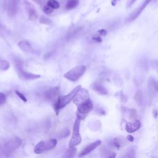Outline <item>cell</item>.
Masks as SVG:
<instances>
[{"label": "cell", "instance_id": "cell-13", "mask_svg": "<svg viewBox=\"0 0 158 158\" xmlns=\"http://www.w3.org/2000/svg\"><path fill=\"white\" fill-rule=\"evenodd\" d=\"M18 46L24 52L28 53H33V49L31 46L30 43L26 40H22L18 43Z\"/></svg>", "mask_w": 158, "mask_h": 158}, {"label": "cell", "instance_id": "cell-33", "mask_svg": "<svg viewBox=\"0 0 158 158\" xmlns=\"http://www.w3.org/2000/svg\"><path fill=\"white\" fill-rule=\"evenodd\" d=\"M1 28H2V25H0V29H1Z\"/></svg>", "mask_w": 158, "mask_h": 158}, {"label": "cell", "instance_id": "cell-22", "mask_svg": "<svg viewBox=\"0 0 158 158\" xmlns=\"http://www.w3.org/2000/svg\"><path fill=\"white\" fill-rule=\"evenodd\" d=\"M123 142L120 138H115L114 139H113V141H112L111 144H112V146L116 148L117 149H119V148L122 145Z\"/></svg>", "mask_w": 158, "mask_h": 158}, {"label": "cell", "instance_id": "cell-7", "mask_svg": "<svg viewBox=\"0 0 158 158\" xmlns=\"http://www.w3.org/2000/svg\"><path fill=\"white\" fill-rule=\"evenodd\" d=\"M15 67H16V69L18 72L19 76L23 79L33 80V79H36V78H38L40 77V75H39L33 74V73L25 71L22 67V62L19 60H16Z\"/></svg>", "mask_w": 158, "mask_h": 158}, {"label": "cell", "instance_id": "cell-9", "mask_svg": "<svg viewBox=\"0 0 158 158\" xmlns=\"http://www.w3.org/2000/svg\"><path fill=\"white\" fill-rule=\"evenodd\" d=\"M25 9L28 16V19L30 20H36L38 18V14L34 5L28 1H26Z\"/></svg>", "mask_w": 158, "mask_h": 158}, {"label": "cell", "instance_id": "cell-15", "mask_svg": "<svg viewBox=\"0 0 158 158\" xmlns=\"http://www.w3.org/2000/svg\"><path fill=\"white\" fill-rule=\"evenodd\" d=\"M149 92L153 94L157 91V83L154 78H149L148 81Z\"/></svg>", "mask_w": 158, "mask_h": 158}, {"label": "cell", "instance_id": "cell-25", "mask_svg": "<svg viewBox=\"0 0 158 158\" xmlns=\"http://www.w3.org/2000/svg\"><path fill=\"white\" fill-rule=\"evenodd\" d=\"M54 10V9L51 7L50 6H49L48 5H46L43 7V11L44 13L47 14H51L52 11Z\"/></svg>", "mask_w": 158, "mask_h": 158}, {"label": "cell", "instance_id": "cell-12", "mask_svg": "<svg viewBox=\"0 0 158 158\" xmlns=\"http://www.w3.org/2000/svg\"><path fill=\"white\" fill-rule=\"evenodd\" d=\"M141 127L139 120H135L131 122L127 123L125 125V130L128 133H133L138 130Z\"/></svg>", "mask_w": 158, "mask_h": 158}, {"label": "cell", "instance_id": "cell-17", "mask_svg": "<svg viewBox=\"0 0 158 158\" xmlns=\"http://www.w3.org/2000/svg\"><path fill=\"white\" fill-rule=\"evenodd\" d=\"M79 3L78 0H69L67 1L65 7L67 9H72L76 7Z\"/></svg>", "mask_w": 158, "mask_h": 158}, {"label": "cell", "instance_id": "cell-3", "mask_svg": "<svg viewBox=\"0 0 158 158\" xmlns=\"http://www.w3.org/2000/svg\"><path fill=\"white\" fill-rule=\"evenodd\" d=\"M22 141L19 137H13L9 139L2 146H1L0 150L3 154L7 155L11 154L15 149H17L22 144Z\"/></svg>", "mask_w": 158, "mask_h": 158}, {"label": "cell", "instance_id": "cell-20", "mask_svg": "<svg viewBox=\"0 0 158 158\" xmlns=\"http://www.w3.org/2000/svg\"><path fill=\"white\" fill-rule=\"evenodd\" d=\"M134 99L138 104H141V102L143 101V93H142L141 90L139 89L136 92L135 96H134Z\"/></svg>", "mask_w": 158, "mask_h": 158}, {"label": "cell", "instance_id": "cell-2", "mask_svg": "<svg viewBox=\"0 0 158 158\" xmlns=\"http://www.w3.org/2000/svg\"><path fill=\"white\" fill-rule=\"evenodd\" d=\"M81 88L80 85L77 86L73 90H72L69 94L65 96H62L60 97H58L55 104H54V109L56 110L57 114L58 113V111L60 109L64 107L66 105H67L73 98L75 94L77 92V91Z\"/></svg>", "mask_w": 158, "mask_h": 158}, {"label": "cell", "instance_id": "cell-24", "mask_svg": "<svg viewBox=\"0 0 158 158\" xmlns=\"http://www.w3.org/2000/svg\"><path fill=\"white\" fill-rule=\"evenodd\" d=\"M40 22L41 23H43V24H48H48H50L51 23V21L50 19L41 16L40 19Z\"/></svg>", "mask_w": 158, "mask_h": 158}, {"label": "cell", "instance_id": "cell-30", "mask_svg": "<svg viewBox=\"0 0 158 158\" xmlns=\"http://www.w3.org/2000/svg\"><path fill=\"white\" fill-rule=\"evenodd\" d=\"M127 139H128V141H133V139H134V138H133V136H132L131 135H129L128 136H127Z\"/></svg>", "mask_w": 158, "mask_h": 158}, {"label": "cell", "instance_id": "cell-19", "mask_svg": "<svg viewBox=\"0 0 158 158\" xmlns=\"http://www.w3.org/2000/svg\"><path fill=\"white\" fill-rule=\"evenodd\" d=\"M76 152H77V149L75 147H71L66 151V152H65V154L64 155V157H72L75 156Z\"/></svg>", "mask_w": 158, "mask_h": 158}, {"label": "cell", "instance_id": "cell-11", "mask_svg": "<svg viewBox=\"0 0 158 158\" xmlns=\"http://www.w3.org/2000/svg\"><path fill=\"white\" fill-rule=\"evenodd\" d=\"M152 0H145V1L143 3V4L141 6V7L136 11L133 14H131L127 19V20L128 22H130V21H133L135 19H136L139 15L140 14L143 12V10L145 9V7L149 4V3Z\"/></svg>", "mask_w": 158, "mask_h": 158}, {"label": "cell", "instance_id": "cell-27", "mask_svg": "<svg viewBox=\"0 0 158 158\" xmlns=\"http://www.w3.org/2000/svg\"><path fill=\"white\" fill-rule=\"evenodd\" d=\"M15 93H16V94L23 101H24V102H27V98H25V96L22 94V93H21L20 92H19V91H15Z\"/></svg>", "mask_w": 158, "mask_h": 158}, {"label": "cell", "instance_id": "cell-8", "mask_svg": "<svg viewBox=\"0 0 158 158\" xmlns=\"http://www.w3.org/2000/svg\"><path fill=\"white\" fill-rule=\"evenodd\" d=\"M20 0H8L7 14L9 17H14L18 11V6Z\"/></svg>", "mask_w": 158, "mask_h": 158}, {"label": "cell", "instance_id": "cell-23", "mask_svg": "<svg viewBox=\"0 0 158 158\" xmlns=\"http://www.w3.org/2000/svg\"><path fill=\"white\" fill-rule=\"evenodd\" d=\"M10 64L9 62L5 60L0 61V69L1 70H7L9 68Z\"/></svg>", "mask_w": 158, "mask_h": 158}, {"label": "cell", "instance_id": "cell-29", "mask_svg": "<svg viewBox=\"0 0 158 158\" xmlns=\"http://www.w3.org/2000/svg\"><path fill=\"white\" fill-rule=\"evenodd\" d=\"M136 0H128V3H127V5L128 7H130L135 2Z\"/></svg>", "mask_w": 158, "mask_h": 158}, {"label": "cell", "instance_id": "cell-14", "mask_svg": "<svg viewBox=\"0 0 158 158\" xmlns=\"http://www.w3.org/2000/svg\"><path fill=\"white\" fill-rule=\"evenodd\" d=\"M59 93V88H57V87L51 88L46 91L44 96L46 99L52 100L56 98V96H57Z\"/></svg>", "mask_w": 158, "mask_h": 158}, {"label": "cell", "instance_id": "cell-6", "mask_svg": "<svg viewBox=\"0 0 158 158\" xmlns=\"http://www.w3.org/2000/svg\"><path fill=\"white\" fill-rule=\"evenodd\" d=\"M86 67L83 65H78L64 74V77L72 81H77L85 72Z\"/></svg>", "mask_w": 158, "mask_h": 158}, {"label": "cell", "instance_id": "cell-21", "mask_svg": "<svg viewBox=\"0 0 158 158\" xmlns=\"http://www.w3.org/2000/svg\"><path fill=\"white\" fill-rule=\"evenodd\" d=\"M47 5H48L51 7L53 8L54 9H57L60 6L59 2L58 1H57L56 0H49V1H48Z\"/></svg>", "mask_w": 158, "mask_h": 158}, {"label": "cell", "instance_id": "cell-1", "mask_svg": "<svg viewBox=\"0 0 158 158\" xmlns=\"http://www.w3.org/2000/svg\"><path fill=\"white\" fill-rule=\"evenodd\" d=\"M73 101L77 107L76 115L80 120H84L93 108V104L86 89L80 88L75 94Z\"/></svg>", "mask_w": 158, "mask_h": 158}, {"label": "cell", "instance_id": "cell-26", "mask_svg": "<svg viewBox=\"0 0 158 158\" xmlns=\"http://www.w3.org/2000/svg\"><path fill=\"white\" fill-rule=\"evenodd\" d=\"M6 101V96L3 93H0V106L3 104Z\"/></svg>", "mask_w": 158, "mask_h": 158}, {"label": "cell", "instance_id": "cell-10", "mask_svg": "<svg viewBox=\"0 0 158 158\" xmlns=\"http://www.w3.org/2000/svg\"><path fill=\"white\" fill-rule=\"evenodd\" d=\"M101 143V140H97L96 141H94V142L90 143L89 144L87 145L82 150V151L80 153L79 156L81 157V156H85V155L89 154L92 151H93L94 149H96L99 145H100Z\"/></svg>", "mask_w": 158, "mask_h": 158}, {"label": "cell", "instance_id": "cell-16", "mask_svg": "<svg viewBox=\"0 0 158 158\" xmlns=\"http://www.w3.org/2000/svg\"><path fill=\"white\" fill-rule=\"evenodd\" d=\"M100 153L102 157H114L115 156V154L110 152L105 147H102L100 149Z\"/></svg>", "mask_w": 158, "mask_h": 158}, {"label": "cell", "instance_id": "cell-31", "mask_svg": "<svg viewBox=\"0 0 158 158\" xmlns=\"http://www.w3.org/2000/svg\"><path fill=\"white\" fill-rule=\"evenodd\" d=\"M119 0H112V2H111V4L113 6H114L116 4H117V2Z\"/></svg>", "mask_w": 158, "mask_h": 158}, {"label": "cell", "instance_id": "cell-5", "mask_svg": "<svg viewBox=\"0 0 158 158\" xmlns=\"http://www.w3.org/2000/svg\"><path fill=\"white\" fill-rule=\"evenodd\" d=\"M80 120L78 118H76L73 126V131L71 138L69 143V148L75 147L80 144L81 142V137L80 134Z\"/></svg>", "mask_w": 158, "mask_h": 158}, {"label": "cell", "instance_id": "cell-18", "mask_svg": "<svg viewBox=\"0 0 158 158\" xmlns=\"http://www.w3.org/2000/svg\"><path fill=\"white\" fill-rule=\"evenodd\" d=\"M93 89L96 92H98V93H99L101 94H107V91L106 90V89L101 85H95L93 87Z\"/></svg>", "mask_w": 158, "mask_h": 158}, {"label": "cell", "instance_id": "cell-28", "mask_svg": "<svg viewBox=\"0 0 158 158\" xmlns=\"http://www.w3.org/2000/svg\"><path fill=\"white\" fill-rule=\"evenodd\" d=\"M98 33H99L100 35H105L106 34L107 31H106V30L102 29V30H99V31H98Z\"/></svg>", "mask_w": 158, "mask_h": 158}, {"label": "cell", "instance_id": "cell-32", "mask_svg": "<svg viewBox=\"0 0 158 158\" xmlns=\"http://www.w3.org/2000/svg\"><path fill=\"white\" fill-rule=\"evenodd\" d=\"M94 40H96L97 41H99V42H101V38H99V37H98V36H97V37H94V38H93Z\"/></svg>", "mask_w": 158, "mask_h": 158}, {"label": "cell", "instance_id": "cell-4", "mask_svg": "<svg viewBox=\"0 0 158 158\" xmlns=\"http://www.w3.org/2000/svg\"><path fill=\"white\" fill-rule=\"evenodd\" d=\"M57 143V141L56 139H49L41 141L35 146L34 152L35 153L39 154L48 150H51L56 146Z\"/></svg>", "mask_w": 158, "mask_h": 158}]
</instances>
